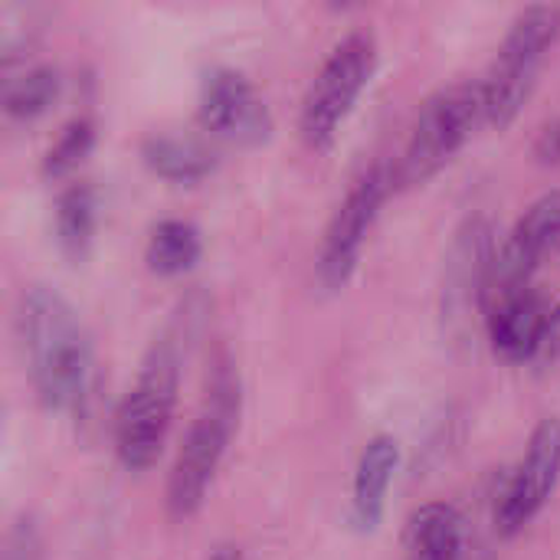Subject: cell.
Segmentation results:
<instances>
[{"mask_svg": "<svg viewBox=\"0 0 560 560\" xmlns=\"http://www.w3.org/2000/svg\"><path fill=\"white\" fill-rule=\"evenodd\" d=\"M16 335L36 400L49 413L82 417L95 387V348L75 305L52 285H30L16 305Z\"/></svg>", "mask_w": 560, "mask_h": 560, "instance_id": "1", "label": "cell"}, {"mask_svg": "<svg viewBox=\"0 0 560 560\" xmlns=\"http://www.w3.org/2000/svg\"><path fill=\"white\" fill-rule=\"evenodd\" d=\"M240 417H243V381L233 361L220 358L207 374L200 407L167 472L164 502L174 522H187L203 509L213 479L230 453V443L240 430Z\"/></svg>", "mask_w": 560, "mask_h": 560, "instance_id": "2", "label": "cell"}, {"mask_svg": "<svg viewBox=\"0 0 560 560\" xmlns=\"http://www.w3.org/2000/svg\"><path fill=\"white\" fill-rule=\"evenodd\" d=\"M187 335V318L171 322L144 351L141 368L115 410V456L128 472H148L167 443L177 390H180V341Z\"/></svg>", "mask_w": 560, "mask_h": 560, "instance_id": "3", "label": "cell"}, {"mask_svg": "<svg viewBox=\"0 0 560 560\" xmlns=\"http://www.w3.org/2000/svg\"><path fill=\"white\" fill-rule=\"evenodd\" d=\"M560 43V7L558 3H532L518 10L512 20L495 59L479 79L486 125L505 131L515 125L522 108L532 102L538 89V75Z\"/></svg>", "mask_w": 560, "mask_h": 560, "instance_id": "4", "label": "cell"}, {"mask_svg": "<svg viewBox=\"0 0 560 560\" xmlns=\"http://www.w3.org/2000/svg\"><path fill=\"white\" fill-rule=\"evenodd\" d=\"M486 125L479 79H463L436 89L417 112L407 144L394 167V187L410 190L430 184Z\"/></svg>", "mask_w": 560, "mask_h": 560, "instance_id": "5", "label": "cell"}, {"mask_svg": "<svg viewBox=\"0 0 560 560\" xmlns=\"http://www.w3.org/2000/svg\"><path fill=\"white\" fill-rule=\"evenodd\" d=\"M377 66L381 46L371 30H351L348 36H341V43L328 52L302 98L299 135L308 151L335 148L361 95L371 89Z\"/></svg>", "mask_w": 560, "mask_h": 560, "instance_id": "6", "label": "cell"}, {"mask_svg": "<svg viewBox=\"0 0 560 560\" xmlns=\"http://www.w3.org/2000/svg\"><path fill=\"white\" fill-rule=\"evenodd\" d=\"M394 190H397L394 167L377 161L351 184L345 200L335 207V213L322 233V246H318V259H315L318 285L328 295L345 292L351 285V279L358 276L364 243Z\"/></svg>", "mask_w": 560, "mask_h": 560, "instance_id": "7", "label": "cell"}, {"mask_svg": "<svg viewBox=\"0 0 560 560\" xmlns=\"http://www.w3.org/2000/svg\"><path fill=\"white\" fill-rule=\"evenodd\" d=\"M197 118L203 131L236 148L266 144L276 128L272 112L253 79L233 66L203 69L197 89Z\"/></svg>", "mask_w": 560, "mask_h": 560, "instance_id": "8", "label": "cell"}, {"mask_svg": "<svg viewBox=\"0 0 560 560\" xmlns=\"http://www.w3.org/2000/svg\"><path fill=\"white\" fill-rule=\"evenodd\" d=\"M560 482V417H545L525 446L515 472L505 482V492L495 505V528L505 538L522 535L555 499Z\"/></svg>", "mask_w": 560, "mask_h": 560, "instance_id": "9", "label": "cell"}, {"mask_svg": "<svg viewBox=\"0 0 560 560\" xmlns=\"http://www.w3.org/2000/svg\"><path fill=\"white\" fill-rule=\"evenodd\" d=\"M560 253V187L541 194L528 210L515 220L512 233L495 253L492 269V292L489 302L502 295H515L532 289V279L548 262V256Z\"/></svg>", "mask_w": 560, "mask_h": 560, "instance_id": "10", "label": "cell"}, {"mask_svg": "<svg viewBox=\"0 0 560 560\" xmlns=\"http://www.w3.org/2000/svg\"><path fill=\"white\" fill-rule=\"evenodd\" d=\"M495 240L486 220H469L446 256V279H443V315L466 318L472 308L489 305L492 292V269H495Z\"/></svg>", "mask_w": 560, "mask_h": 560, "instance_id": "11", "label": "cell"}, {"mask_svg": "<svg viewBox=\"0 0 560 560\" xmlns=\"http://www.w3.org/2000/svg\"><path fill=\"white\" fill-rule=\"evenodd\" d=\"M545 318H548V305L535 289H522L515 295H502L489 302L486 331L492 351L509 364L535 361L545 335Z\"/></svg>", "mask_w": 560, "mask_h": 560, "instance_id": "12", "label": "cell"}, {"mask_svg": "<svg viewBox=\"0 0 560 560\" xmlns=\"http://www.w3.org/2000/svg\"><path fill=\"white\" fill-rule=\"evenodd\" d=\"M400 469V443L377 433L364 443L351 479V525L358 535H374L387 515V495Z\"/></svg>", "mask_w": 560, "mask_h": 560, "instance_id": "13", "label": "cell"}, {"mask_svg": "<svg viewBox=\"0 0 560 560\" xmlns=\"http://www.w3.org/2000/svg\"><path fill=\"white\" fill-rule=\"evenodd\" d=\"M141 164L177 187H194L217 171V151L190 135L154 131L141 141Z\"/></svg>", "mask_w": 560, "mask_h": 560, "instance_id": "14", "label": "cell"}, {"mask_svg": "<svg viewBox=\"0 0 560 560\" xmlns=\"http://www.w3.org/2000/svg\"><path fill=\"white\" fill-rule=\"evenodd\" d=\"M56 246L69 262H82L98 233V190L89 180H72L56 197Z\"/></svg>", "mask_w": 560, "mask_h": 560, "instance_id": "15", "label": "cell"}, {"mask_svg": "<svg viewBox=\"0 0 560 560\" xmlns=\"http://www.w3.org/2000/svg\"><path fill=\"white\" fill-rule=\"evenodd\" d=\"M463 532V515L450 502H427L410 515L404 560H459Z\"/></svg>", "mask_w": 560, "mask_h": 560, "instance_id": "16", "label": "cell"}, {"mask_svg": "<svg viewBox=\"0 0 560 560\" xmlns=\"http://www.w3.org/2000/svg\"><path fill=\"white\" fill-rule=\"evenodd\" d=\"M203 256V236L190 220H161L148 233L144 262L154 276L174 279L190 272Z\"/></svg>", "mask_w": 560, "mask_h": 560, "instance_id": "17", "label": "cell"}, {"mask_svg": "<svg viewBox=\"0 0 560 560\" xmlns=\"http://www.w3.org/2000/svg\"><path fill=\"white\" fill-rule=\"evenodd\" d=\"M59 92H62V72L49 62H39L3 79L0 105L10 121H33L56 105Z\"/></svg>", "mask_w": 560, "mask_h": 560, "instance_id": "18", "label": "cell"}, {"mask_svg": "<svg viewBox=\"0 0 560 560\" xmlns=\"http://www.w3.org/2000/svg\"><path fill=\"white\" fill-rule=\"evenodd\" d=\"M95 141H98V131H95V121L92 118L79 115V118L66 121L62 131L56 135V141L46 148L43 164H39V174L46 180H66V177H72L89 161V154L95 151Z\"/></svg>", "mask_w": 560, "mask_h": 560, "instance_id": "19", "label": "cell"}, {"mask_svg": "<svg viewBox=\"0 0 560 560\" xmlns=\"http://www.w3.org/2000/svg\"><path fill=\"white\" fill-rule=\"evenodd\" d=\"M0 560H43V538L33 518H16L7 528Z\"/></svg>", "mask_w": 560, "mask_h": 560, "instance_id": "20", "label": "cell"}, {"mask_svg": "<svg viewBox=\"0 0 560 560\" xmlns=\"http://www.w3.org/2000/svg\"><path fill=\"white\" fill-rule=\"evenodd\" d=\"M538 361H545V364L560 361V302H555V305L548 308L545 335H541V348H538Z\"/></svg>", "mask_w": 560, "mask_h": 560, "instance_id": "21", "label": "cell"}, {"mask_svg": "<svg viewBox=\"0 0 560 560\" xmlns=\"http://www.w3.org/2000/svg\"><path fill=\"white\" fill-rule=\"evenodd\" d=\"M535 154H538L541 164H560V118L548 121V125L538 131Z\"/></svg>", "mask_w": 560, "mask_h": 560, "instance_id": "22", "label": "cell"}, {"mask_svg": "<svg viewBox=\"0 0 560 560\" xmlns=\"http://www.w3.org/2000/svg\"><path fill=\"white\" fill-rule=\"evenodd\" d=\"M207 560H246V555H243L236 545H220V548L210 551V558Z\"/></svg>", "mask_w": 560, "mask_h": 560, "instance_id": "23", "label": "cell"}]
</instances>
